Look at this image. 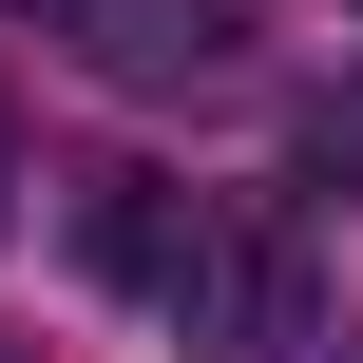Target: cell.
<instances>
[{
	"label": "cell",
	"mask_w": 363,
	"mask_h": 363,
	"mask_svg": "<svg viewBox=\"0 0 363 363\" xmlns=\"http://www.w3.org/2000/svg\"><path fill=\"white\" fill-rule=\"evenodd\" d=\"M172 325H191L211 363H287V345H306V249H287V230H249V211H211V249H191Z\"/></svg>",
	"instance_id": "1"
},
{
	"label": "cell",
	"mask_w": 363,
	"mask_h": 363,
	"mask_svg": "<svg viewBox=\"0 0 363 363\" xmlns=\"http://www.w3.org/2000/svg\"><path fill=\"white\" fill-rule=\"evenodd\" d=\"M0 211H19V134H0Z\"/></svg>",
	"instance_id": "3"
},
{
	"label": "cell",
	"mask_w": 363,
	"mask_h": 363,
	"mask_svg": "<svg viewBox=\"0 0 363 363\" xmlns=\"http://www.w3.org/2000/svg\"><path fill=\"white\" fill-rule=\"evenodd\" d=\"M306 153H325V172H363V77H345V96H306Z\"/></svg>",
	"instance_id": "2"
}]
</instances>
